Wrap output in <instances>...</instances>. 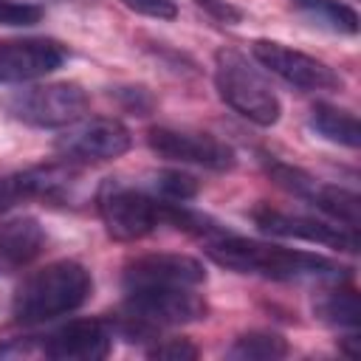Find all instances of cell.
<instances>
[{
	"mask_svg": "<svg viewBox=\"0 0 361 361\" xmlns=\"http://www.w3.org/2000/svg\"><path fill=\"white\" fill-rule=\"evenodd\" d=\"M209 257L234 274H251L276 282H341L350 271L322 254L282 248L234 234H220L209 240Z\"/></svg>",
	"mask_w": 361,
	"mask_h": 361,
	"instance_id": "cell-1",
	"label": "cell"
},
{
	"mask_svg": "<svg viewBox=\"0 0 361 361\" xmlns=\"http://www.w3.org/2000/svg\"><path fill=\"white\" fill-rule=\"evenodd\" d=\"M93 290V279L85 265L59 259L23 279L11 299V313L23 324H39L79 310Z\"/></svg>",
	"mask_w": 361,
	"mask_h": 361,
	"instance_id": "cell-2",
	"label": "cell"
},
{
	"mask_svg": "<svg viewBox=\"0 0 361 361\" xmlns=\"http://www.w3.org/2000/svg\"><path fill=\"white\" fill-rule=\"evenodd\" d=\"M214 85L220 99L240 113L243 118H248L257 127H271L279 121V99L271 90V85L259 76L257 68H251V62L234 51V48H220L214 54Z\"/></svg>",
	"mask_w": 361,
	"mask_h": 361,
	"instance_id": "cell-3",
	"label": "cell"
},
{
	"mask_svg": "<svg viewBox=\"0 0 361 361\" xmlns=\"http://www.w3.org/2000/svg\"><path fill=\"white\" fill-rule=\"evenodd\" d=\"M96 206L102 214V223L113 240L130 243L152 234L158 226L166 223L169 203L155 197L152 192L127 186L121 180H104L96 195Z\"/></svg>",
	"mask_w": 361,
	"mask_h": 361,
	"instance_id": "cell-4",
	"label": "cell"
},
{
	"mask_svg": "<svg viewBox=\"0 0 361 361\" xmlns=\"http://www.w3.org/2000/svg\"><path fill=\"white\" fill-rule=\"evenodd\" d=\"M3 110L28 127L56 130L71 127L73 121L85 118L87 113V93L73 82H51V85H31L14 90L3 99Z\"/></svg>",
	"mask_w": 361,
	"mask_h": 361,
	"instance_id": "cell-5",
	"label": "cell"
},
{
	"mask_svg": "<svg viewBox=\"0 0 361 361\" xmlns=\"http://www.w3.org/2000/svg\"><path fill=\"white\" fill-rule=\"evenodd\" d=\"M206 316V299L197 288L135 290L124 299V336H149L158 327L186 324Z\"/></svg>",
	"mask_w": 361,
	"mask_h": 361,
	"instance_id": "cell-6",
	"label": "cell"
},
{
	"mask_svg": "<svg viewBox=\"0 0 361 361\" xmlns=\"http://www.w3.org/2000/svg\"><path fill=\"white\" fill-rule=\"evenodd\" d=\"M130 144H133L130 130L118 118H107V116L79 118L65 130V135L56 138V149L65 158L82 164L121 158L130 149Z\"/></svg>",
	"mask_w": 361,
	"mask_h": 361,
	"instance_id": "cell-7",
	"label": "cell"
},
{
	"mask_svg": "<svg viewBox=\"0 0 361 361\" xmlns=\"http://www.w3.org/2000/svg\"><path fill=\"white\" fill-rule=\"evenodd\" d=\"M206 282V271L197 259L186 254H144L124 265V293L135 290H178V288H200Z\"/></svg>",
	"mask_w": 361,
	"mask_h": 361,
	"instance_id": "cell-8",
	"label": "cell"
},
{
	"mask_svg": "<svg viewBox=\"0 0 361 361\" xmlns=\"http://www.w3.org/2000/svg\"><path fill=\"white\" fill-rule=\"evenodd\" d=\"M251 54L265 71H271L274 76H279L282 82H288L299 90H336V87H341V79L330 65H324L322 59H316L310 54L288 48L282 42L257 39L251 45Z\"/></svg>",
	"mask_w": 361,
	"mask_h": 361,
	"instance_id": "cell-9",
	"label": "cell"
},
{
	"mask_svg": "<svg viewBox=\"0 0 361 361\" xmlns=\"http://www.w3.org/2000/svg\"><path fill=\"white\" fill-rule=\"evenodd\" d=\"M147 147L166 161L175 164H192L203 166L212 172H226L234 166V149L214 135L206 133H186V130H172V127H152L147 133Z\"/></svg>",
	"mask_w": 361,
	"mask_h": 361,
	"instance_id": "cell-10",
	"label": "cell"
},
{
	"mask_svg": "<svg viewBox=\"0 0 361 361\" xmlns=\"http://www.w3.org/2000/svg\"><path fill=\"white\" fill-rule=\"evenodd\" d=\"M268 172L274 175V180L279 186H285L296 197H305L307 203H313L319 212H324L336 223H341L353 231L358 228V197H355V192H347V189L333 186V183H322L313 175H307L302 169H293L288 164H279V161H268Z\"/></svg>",
	"mask_w": 361,
	"mask_h": 361,
	"instance_id": "cell-11",
	"label": "cell"
},
{
	"mask_svg": "<svg viewBox=\"0 0 361 361\" xmlns=\"http://www.w3.org/2000/svg\"><path fill=\"white\" fill-rule=\"evenodd\" d=\"M251 217H254L259 231L274 234V237L319 243V245H330L338 251H355L358 248L355 231L341 226V223H327V220H316L307 214H290V212H279L271 206H257L251 212Z\"/></svg>",
	"mask_w": 361,
	"mask_h": 361,
	"instance_id": "cell-12",
	"label": "cell"
},
{
	"mask_svg": "<svg viewBox=\"0 0 361 361\" xmlns=\"http://www.w3.org/2000/svg\"><path fill=\"white\" fill-rule=\"evenodd\" d=\"M68 59V48L48 37L0 39V85L34 82L54 73Z\"/></svg>",
	"mask_w": 361,
	"mask_h": 361,
	"instance_id": "cell-13",
	"label": "cell"
},
{
	"mask_svg": "<svg viewBox=\"0 0 361 361\" xmlns=\"http://www.w3.org/2000/svg\"><path fill=\"white\" fill-rule=\"evenodd\" d=\"M113 347V330L102 319H76L45 336L42 353L48 358H104Z\"/></svg>",
	"mask_w": 361,
	"mask_h": 361,
	"instance_id": "cell-14",
	"label": "cell"
},
{
	"mask_svg": "<svg viewBox=\"0 0 361 361\" xmlns=\"http://www.w3.org/2000/svg\"><path fill=\"white\" fill-rule=\"evenodd\" d=\"M45 248V231L37 217H17L0 226V274L31 265Z\"/></svg>",
	"mask_w": 361,
	"mask_h": 361,
	"instance_id": "cell-15",
	"label": "cell"
},
{
	"mask_svg": "<svg viewBox=\"0 0 361 361\" xmlns=\"http://www.w3.org/2000/svg\"><path fill=\"white\" fill-rule=\"evenodd\" d=\"M62 183H65V172L56 166H37V169H25L17 175H6L0 178V214H6L20 200L54 195Z\"/></svg>",
	"mask_w": 361,
	"mask_h": 361,
	"instance_id": "cell-16",
	"label": "cell"
},
{
	"mask_svg": "<svg viewBox=\"0 0 361 361\" xmlns=\"http://www.w3.org/2000/svg\"><path fill=\"white\" fill-rule=\"evenodd\" d=\"M307 124H310V130H313L316 135H322L324 141L338 144V147L355 149L358 141H361L358 118H355L350 110H341V107H333V104H316V107L310 110Z\"/></svg>",
	"mask_w": 361,
	"mask_h": 361,
	"instance_id": "cell-17",
	"label": "cell"
},
{
	"mask_svg": "<svg viewBox=\"0 0 361 361\" xmlns=\"http://www.w3.org/2000/svg\"><path fill=\"white\" fill-rule=\"evenodd\" d=\"M313 313L319 322H324L330 327L355 330L361 322V302H358V293L350 288H327V290L316 293Z\"/></svg>",
	"mask_w": 361,
	"mask_h": 361,
	"instance_id": "cell-18",
	"label": "cell"
},
{
	"mask_svg": "<svg viewBox=\"0 0 361 361\" xmlns=\"http://www.w3.org/2000/svg\"><path fill=\"white\" fill-rule=\"evenodd\" d=\"M293 8L313 25L333 31V34H355L358 14L347 3L338 0H293Z\"/></svg>",
	"mask_w": 361,
	"mask_h": 361,
	"instance_id": "cell-19",
	"label": "cell"
},
{
	"mask_svg": "<svg viewBox=\"0 0 361 361\" xmlns=\"http://www.w3.org/2000/svg\"><path fill=\"white\" fill-rule=\"evenodd\" d=\"M288 355V344L276 333H245L228 347V358L243 361H271Z\"/></svg>",
	"mask_w": 361,
	"mask_h": 361,
	"instance_id": "cell-20",
	"label": "cell"
},
{
	"mask_svg": "<svg viewBox=\"0 0 361 361\" xmlns=\"http://www.w3.org/2000/svg\"><path fill=\"white\" fill-rule=\"evenodd\" d=\"M197 180L180 169H161L158 175H152V195L166 203H186L197 195Z\"/></svg>",
	"mask_w": 361,
	"mask_h": 361,
	"instance_id": "cell-21",
	"label": "cell"
},
{
	"mask_svg": "<svg viewBox=\"0 0 361 361\" xmlns=\"http://www.w3.org/2000/svg\"><path fill=\"white\" fill-rule=\"evenodd\" d=\"M42 20V8L25 0H0V25L6 28H20V25H34Z\"/></svg>",
	"mask_w": 361,
	"mask_h": 361,
	"instance_id": "cell-22",
	"label": "cell"
},
{
	"mask_svg": "<svg viewBox=\"0 0 361 361\" xmlns=\"http://www.w3.org/2000/svg\"><path fill=\"white\" fill-rule=\"evenodd\" d=\"M127 8H133L135 14L144 17H155V20H172L178 14V6L172 0H121Z\"/></svg>",
	"mask_w": 361,
	"mask_h": 361,
	"instance_id": "cell-23",
	"label": "cell"
},
{
	"mask_svg": "<svg viewBox=\"0 0 361 361\" xmlns=\"http://www.w3.org/2000/svg\"><path fill=\"white\" fill-rule=\"evenodd\" d=\"M149 355H152V358H175V361H183V358H195L197 350H195L186 338H166V341L155 344V347L149 350Z\"/></svg>",
	"mask_w": 361,
	"mask_h": 361,
	"instance_id": "cell-24",
	"label": "cell"
},
{
	"mask_svg": "<svg viewBox=\"0 0 361 361\" xmlns=\"http://www.w3.org/2000/svg\"><path fill=\"white\" fill-rule=\"evenodd\" d=\"M203 8H209L212 14H217L220 20H226V23H231V20H240L243 14L237 11V8H231L228 3H220V0H197Z\"/></svg>",
	"mask_w": 361,
	"mask_h": 361,
	"instance_id": "cell-25",
	"label": "cell"
}]
</instances>
